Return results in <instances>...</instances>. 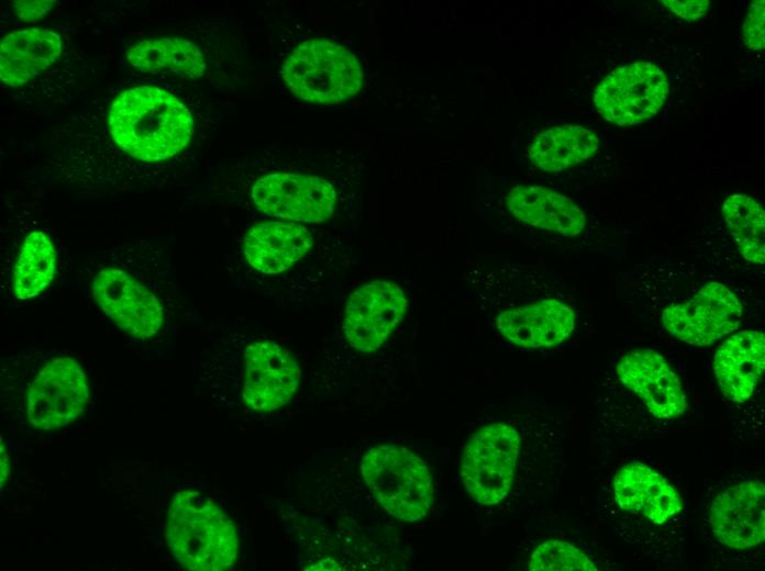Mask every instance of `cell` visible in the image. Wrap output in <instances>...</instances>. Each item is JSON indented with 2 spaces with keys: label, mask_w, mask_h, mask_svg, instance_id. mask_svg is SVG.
<instances>
[{
  "label": "cell",
  "mask_w": 765,
  "mask_h": 571,
  "mask_svg": "<svg viewBox=\"0 0 765 571\" xmlns=\"http://www.w3.org/2000/svg\"><path fill=\"white\" fill-rule=\"evenodd\" d=\"M510 212L534 227L576 236L586 225L583 210L569 198L539 186H518L507 198Z\"/></svg>",
  "instance_id": "d6986e66"
},
{
  "label": "cell",
  "mask_w": 765,
  "mask_h": 571,
  "mask_svg": "<svg viewBox=\"0 0 765 571\" xmlns=\"http://www.w3.org/2000/svg\"><path fill=\"white\" fill-rule=\"evenodd\" d=\"M0 439H1V454H0L1 455V475H0V479H1V486L3 488V485L8 479V475H9L10 461H9L8 452H7L4 443H3V438L1 437Z\"/></svg>",
  "instance_id": "f1b7e54d"
},
{
  "label": "cell",
  "mask_w": 765,
  "mask_h": 571,
  "mask_svg": "<svg viewBox=\"0 0 765 571\" xmlns=\"http://www.w3.org/2000/svg\"><path fill=\"white\" fill-rule=\"evenodd\" d=\"M90 395L87 376L70 357L49 360L34 378L26 396L29 423L53 430L77 419Z\"/></svg>",
  "instance_id": "52a82bcc"
},
{
  "label": "cell",
  "mask_w": 765,
  "mask_h": 571,
  "mask_svg": "<svg viewBox=\"0 0 765 571\" xmlns=\"http://www.w3.org/2000/svg\"><path fill=\"white\" fill-rule=\"evenodd\" d=\"M742 306L724 284L711 281L691 298L664 309L662 323L677 339L695 346H707L725 337L741 323Z\"/></svg>",
  "instance_id": "ba28073f"
},
{
  "label": "cell",
  "mask_w": 765,
  "mask_h": 571,
  "mask_svg": "<svg viewBox=\"0 0 765 571\" xmlns=\"http://www.w3.org/2000/svg\"><path fill=\"white\" fill-rule=\"evenodd\" d=\"M252 198L262 213L303 223L328 220L336 203L332 184L308 173L266 175L254 183Z\"/></svg>",
  "instance_id": "9c48e42d"
},
{
  "label": "cell",
  "mask_w": 765,
  "mask_h": 571,
  "mask_svg": "<svg viewBox=\"0 0 765 571\" xmlns=\"http://www.w3.org/2000/svg\"><path fill=\"white\" fill-rule=\"evenodd\" d=\"M723 217L743 257L754 264L765 261V212L758 202L744 194L729 195Z\"/></svg>",
  "instance_id": "cb8c5ba5"
},
{
  "label": "cell",
  "mask_w": 765,
  "mask_h": 571,
  "mask_svg": "<svg viewBox=\"0 0 765 571\" xmlns=\"http://www.w3.org/2000/svg\"><path fill=\"white\" fill-rule=\"evenodd\" d=\"M618 505L654 524H663L683 508L679 493L658 472L641 462L623 467L613 480Z\"/></svg>",
  "instance_id": "2e32d148"
},
{
  "label": "cell",
  "mask_w": 765,
  "mask_h": 571,
  "mask_svg": "<svg viewBox=\"0 0 765 571\" xmlns=\"http://www.w3.org/2000/svg\"><path fill=\"white\" fill-rule=\"evenodd\" d=\"M765 367V337L758 331H742L724 340L714 355L713 372L722 394L730 401L747 400Z\"/></svg>",
  "instance_id": "e0dca14e"
},
{
  "label": "cell",
  "mask_w": 765,
  "mask_h": 571,
  "mask_svg": "<svg viewBox=\"0 0 765 571\" xmlns=\"http://www.w3.org/2000/svg\"><path fill=\"white\" fill-rule=\"evenodd\" d=\"M500 334L526 348L561 344L575 328V314L565 303L547 299L500 313L496 320Z\"/></svg>",
  "instance_id": "9a60e30c"
},
{
  "label": "cell",
  "mask_w": 765,
  "mask_h": 571,
  "mask_svg": "<svg viewBox=\"0 0 765 571\" xmlns=\"http://www.w3.org/2000/svg\"><path fill=\"white\" fill-rule=\"evenodd\" d=\"M300 383L296 357L270 340L250 344L244 351L243 401L257 412H270L288 403Z\"/></svg>",
  "instance_id": "7c38bea8"
},
{
  "label": "cell",
  "mask_w": 765,
  "mask_h": 571,
  "mask_svg": "<svg viewBox=\"0 0 765 571\" xmlns=\"http://www.w3.org/2000/svg\"><path fill=\"white\" fill-rule=\"evenodd\" d=\"M361 470L374 497L391 516L415 522L429 513L432 478L419 455L395 444L378 445L364 455Z\"/></svg>",
  "instance_id": "3957f363"
},
{
  "label": "cell",
  "mask_w": 765,
  "mask_h": 571,
  "mask_svg": "<svg viewBox=\"0 0 765 571\" xmlns=\"http://www.w3.org/2000/svg\"><path fill=\"white\" fill-rule=\"evenodd\" d=\"M166 540L174 558L188 570L224 571L237 560L239 537L232 519L197 490H181L174 495Z\"/></svg>",
  "instance_id": "7a4b0ae2"
},
{
  "label": "cell",
  "mask_w": 765,
  "mask_h": 571,
  "mask_svg": "<svg viewBox=\"0 0 765 571\" xmlns=\"http://www.w3.org/2000/svg\"><path fill=\"white\" fill-rule=\"evenodd\" d=\"M56 254L51 239L40 231L30 233L20 249L14 267V294L20 300L38 295L52 282Z\"/></svg>",
  "instance_id": "603a6c76"
},
{
  "label": "cell",
  "mask_w": 765,
  "mask_h": 571,
  "mask_svg": "<svg viewBox=\"0 0 765 571\" xmlns=\"http://www.w3.org/2000/svg\"><path fill=\"white\" fill-rule=\"evenodd\" d=\"M765 1L751 3L743 23V41L750 49H763L765 46Z\"/></svg>",
  "instance_id": "484cf974"
},
{
  "label": "cell",
  "mask_w": 765,
  "mask_h": 571,
  "mask_svg": "<svg viewBox=\"0 0 765 571\" xmlns=\"http://www.w3.org/2000/svg\"><path fill=\"white\" fill-rule=\"evenodd\" d=\"M598 146L599 138L590 130L580 125H562L540 133L528 154L535 167L554 172L591 158Z\"/></svg>",
  "instance_id": "44dd1931"
},
{
  "label": "cell",
  "mask_w": 765,
  "mask_h": 571,
  "mask_svg": "<svg viewBox=\"0 0 765 571\" xmlns=\"http://www.w3.org/2000/svg\"><path fill=\"white\" fill-rule=\"evenodd\" d=\"M60 52V37L53 31L33 27L10 33L0 45L1 80L22 86L53 64Z\"/></svg>",
  "instance_id": "ffe728a7"
},
{
  "label": "cell",
  "mask_w": 765,
  "mask_h": 571,
  "mask_svg": "<svg viewBox=\"0 0 765 571\" xmlns=\"http://www.w3.org/2000/svg\"><path fill=\"white\" fill-rule=\"evenodd\" d=\"M281 76L297 98L317 104H334L350 99L364 82L355 55L323 38L299 44L284 61Z\"/></svg>",
  "instance_id": "277c9868"
},
{
  "label": "cell",
  "mask_w": 765,
  "mask_h": 571,
  "mask_svg": "<svg viewBox=\"0 0 765 571\" xmlns=\"http://www.w3.org/2000/svg\"><path fill=\"white\" fill-rule=\"evenodd\" d=\"M531 571H597L590 559L574 545L563 540L540 544L529 561Z\"/></svg>",
  "instance_id": "d4e9b609"
},
{
  "label": "cell",
  "mask_w": 765,
  "mask_h": 571,
  "mask_svg": "<svg viewBox=\"0 0 765 571\" xmlns=\"http://www.w3.org/2000/svg\"><path fill=\"white\" fill-rule=\"evenodd\" d=\"M520 443L519 433L503 423L483 426L472 435L463 450L461 478L474 501L495 505L507 496Z\"/></svg>",
  "instance_id": "5b68a950"
},
{
  "label": "cell",
  "mask_w": 765,
  "mask_h": 571,
  "mask_svg": "<svg viewBox=\"0 0 765 571\" xmlns=\"http://www.w3.org/2000/svg\"><path fill=\"white\" fill-rule=\"evenodd\" d=\"M91 292L103 313L132 337L151 338L160 329L164 322L160 301L126 271L100 270L92 281Z\"/></svg>",
  "instance_id": "8fae6325"
},
{
  "label": "cell",
  "mask_w": 765,
  "mask_h": 571,
  "mask_svg": "<svg viewBox=\"0 0 765 571\" xmlns=\"http://www.w3.org/2000/svg\"><path fill=\"white\" fill-rule=\"evenodd\" d=\"M407 312L401 288L388 280H374L357 288L345 306L343 329L348 344L362 352L376 351Z\"/></svg>",
  "instance_id": "30bf717a"
},
{
  "label": "cell",
  "mask_w": 765,
  "mask_h": 571,
  "mask_svg": "<svg viewBox=\"0 0 765 571\" xmlns=\"http://www.w3.org/2000/svg\"><path fill=\"white\" fill-rule=\"evenodd\" d=\"M673 13L684 20H698L706 14L708 0H661Z\"/></svg>",
  "instance_id": "4316f807"
},
{
  "label": "cell",
  "mask_w": 765,
  "mask_h": 571,
  "mask_svg": "<svg viewBox=\"0 0 765 571\" xmlns=\"http://www.w3.org/2000/svg\"><path fill=\"white\" fill-rule=\"evenodd\" d=\"M55 3L48 0H20L14 2V11L21 20L33 22L48 13Z\"/></svg>",
  "instance_id": "83f0119b"
},
{
  "label": "cell",
  "mask_w": 765,
  "mask_h": 571,
  "mask_svg": "<svg viewBox=\"0 0 765 571\" xmlns=\"http://www.w3.org/2000/svg\"><path fill=\"white\" fill-rule=\"evenodd\" d=\"M710 525L723 545L749 549L765 538V486L747 480L723 490L712 502Z\"/></svg>",
  "instance_id": "5bb4252c"
},
{
  "label": "cell",
  "mask_w": 765,
  "mask_h": 571,
  "mask_svg": "<svg viewBox=\"0 0 765 571\" xmlns=\"http://www.w3.org/2000/svg\"><path fill=\"white\" fill-rule=\"evenodd\" d=\"M312 246V235L304 226L285 222L258 223L244 237L247 262L264 273L287 270Z\"/></svg>",
  "instance_id": "ac0fdd59"
},
{
  "label": "cell",
  "mask_w": 765,
  "mask_h": 571,
  "mask_svg": "<svg viewBox=\"0 0 765 571\" xmlns=\"http://www.w3.org/2000/svg\"><path fill=\"white\" fill-rule=\"evenodd\" d=\"M669 92L665 72L656 65L636 61L608 74L596 87L595 107L616 125H635L654 116Z\"/></svg>",
  "instance_id": "8992f818"
},
{
  "label": "cell",
  "mask_w": 765,
  "mask_h": 571,
  "mask_svg": "<svg viewBox=\"0 0 765 571\" xmlns=\"http://www.w3.org/2000/svg\"><path fill=\"white\" fill-rule=\"evenodd\" d=\"M126 58L134 68L145 72L167 69L186 78L198 79L206 70V60L199 47L179 37L142 41L127 51Z\"/></svg>",
  "instance_id": "7402d4cb"
},
{
  "label": "cell",
  "mask_w": 765,
  "mask_h": 571,
  "mask_svg": "<svg viewBox=\"0 0 765 571\" xmlns=\"http://www.w3.org/2000/svg\"><path fill=\"white\" fill-rule=\"evenodd\" d=\"M108 124L114 143L143 161H162L181 152L192 135V116L168 91L152 86L124 90L112 102Z\"/></svg>",
  "instance_id": "6da1fadb"
},
{
  "label": "cell",
  "mask_w": 765,
  "mask_h": 571,
  "mask_svg": "<svg viewBox=\"0 0 765 571\" xmlns=\"http://www.w3.org/2000/svg\"><path fill=\"white\" fill-rule=\"evenodd\" d=\"M621 383L636 394L651 414L661 419L680 416L686 398L678 376L668 362L651 349L631 350L616 369Z\"/></svg>",
  "instance_id": "4fadbf2b"
}]
</instances>
